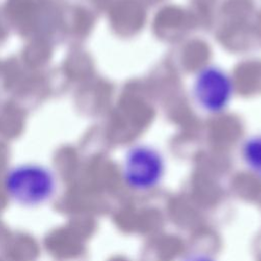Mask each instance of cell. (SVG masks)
<instances>
[{
  "label": "cell",
  "instance_id": "6da1fadb",
  "mask_svg": "<svg viewBox=\"0 0 261 261\" xmlns=\"http://www.w3.org/2000/svg\"><path fill=\"white\" fill-rule=\"evenodd\" d=\"M193 94L198 105L209 113L222 112L230 103L233 83L222 68L207 65L201 68L194 82Z\"/></svg>",
  "mask_w": 261,
  "mask_h": 261
},
{
  "label": "cell",
  "instance_id": "7a4b0ae2",
  "mask_svg": "<svg viewBox=\"0 0 261 261\" xmlns=\"http://www.w3.org/2000/svg\"><path fill=\"white\" fill-rule=\"evenodd\" d=\"M163 172V157L151 146L136 145L125 155L123 178L133 189L139 191L152 189L160 181Z\"/></svg>",
  "mask_w": 261,
  "mask_h": 261
},
{
  "label": "cell",
  "instance_id": "3957f363",
  "mask_svg": "<svg viewBox=\"0 0 261 261\" xmlns=\"http://www.w3.org/2000/svg\"><path fill=\"white\" fill-rule=\"evenodd\" d=\"M6 188L15 200L36 204L43 202L52 194L54 180L46 168L25 164L10 170L6 176Z\"/></svg>",
  "mask_w": 261,
  "mask_h": 261
},
{
  "label": "cell",
  "instance_id": "277c9868",
  "mask_svg": "<svg viewBox=\"0 0 261 261\" xmlns=\"http://www.w3.org/2000/svg\"><path fill=\"white\" fill-rule=\"evenodd\" d=\"M242 157L249 169L261 176V134L246 139L242 146Z\"/></svg>",
  "mask_w": 261,
  "mask_h": 261
},
{
  "label": "cell",
  "instance_id": "5b68a950",
  "mask_svg": "<svg viewBox=\"0 0 261 261\" xmlns=\"http://www.w3.org/2000/svg\"><path fill=\"white\" fill-rule=\"evenodd\" d=\"M184 261H214V260L204 254H192L187 258H185Z\"/></svg>",
  "mask_w": 261,
  "mask_h": 261
}]
</instances>
